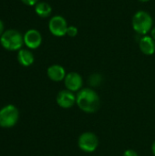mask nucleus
Returning a JSON list of instances; mask_svg holds the SVG:
<instances>
[{
	"label": "nucleus",
	"mask_w": 155,
	"mask_h": 156,
	"mask_svg": "<svg viewBox=\"0 0 155 156\" xmlns=\"http://www.w3.org/2000/svg\"><path fill=\"white\" fill-rule=\"evenodd\" d=\"M77 106L86 113H94L100 107V98L91 88L81 89L76 95Z\"/></svg>",
	"instance_id": "obj_1"
},
{
	"label": "nucleus",
	"mask_w": 155,
	"mask_h": 156,
	"mask_svg": "<svg viewBox=\"0 0 155 156\" xmlns=\"http://www.w3.org/2000/svg\"><path fill=\"white\" fill-rule=\"evenodd\" d=\"M133 30L140 36H146L153 27V19L149 12L145 10L137 11L132 20Z\"/></svg>",
	"instance_id": "obj_2"
},
{
	"label": "nucleus",
	"mask_w": 155,
	"mask_h": 156,
	"mask_svg": "<svg viewBox=\"0 0 155 156\" xmlns=\"http://www.w3.org/2000/svg\"><path fill=\"white\" fill-rule=\"evenodd\" d=\"M2 47L9 51L20 50L24 45V35L16 29H7L0 37Z\"/></svg>",
	"instance_id": "obj_3"
},
{
	"label": "nucleus",
	"mask_w": 155,
	"mask_h": 156,
	"mask_svg": "<svg viewBox=\"0 0 155 156\" xmlns=\"http://www.w3.org/2000/svg\"><path fill=\"white\" fill-rule=\"evenodd\" d=\"M19 119L18 109L12 104H8L0 110V127L1 128H12L14 127Z\"/></svg>",
	"instance_id": "obj_4"
},
{
	"label": "nucleus",
	"mask_w": 155,
	"mask_h": 156,
	"mask_svg": "<svg viewBox=\"0 0 155 156\" xmlns=\"http://www.w3.org/2000/svg\"><path fill=\"white\" fill-rule=\"evenodd\" d=\"M78 146L84 153H93L99 146V138L94 133L85 132L79 136Z\"/></svg>",
	"instance_id": "obj_5"
},
{
	"label": "nucleus",
	"mask_w": 155,
	"mask_h": 156,
	"mask_svg": "<svg viewBox=\"0 0 155 156\" xmlns=\"http://www.w3.org/2000/svg\"><path fill=\"white\" fill-rule=\"evenodd\" d=\"M69 25L65 17L62 16H54L48 21V29L49 32L58 37H61L67 35Z\"/></svg>",
	"instance_id": "obj_6"
},
{
	"label": "nucleus",
	"mask_w": 155,
	"mask_h": 156,
	"mask_svg": "<svg viewBox=\"0 0 155 156\" xmlns=\"http://www.w3.org/2000/svg\"><path fill=\"white\" fill-rule=\"evenodd\" d=\"M64 85L67 90L72 92H79L83 85V79L78 72H69L64 79Z\"/></svg>",
	"instance_id": "obj_7"
},
{
	"label": "nucleus",
	"mask_w": 155,
	"mask_h": 156,
	"mask_svg": "<svg viewBox=\"0 0 155 156\" xmlns=\"http://www.w3.org/2000/svg\"><path fill=\"white\" fill-rule=\"evenodd\" d=\"M41 43L42 35L38 30L31 28L24 34V44L28 49H36L40 47Z\"/></svg>",
	"instance_id": "obj_8"
},
{
	"label": "nucleus",
	"mask_w": 155,
	"mask_h": 156,
	"mask_svg": "<svg viewBox=\"0 0 155 156\" xmlns=\"http://www.w3.org/2000/svg\"><path fill=\"white\" fill-rule=\"evenodd\" d=\"M56 101L60 108L70 109L76 104V95L67 89L62 90L58 93Z\"/></svg>",
	"instance_id": "obj_9"
},
{
	"label": "nucleus",
	"mask_w": 155,
	"mask_h": 156,
	"mask_svg": "<svg viewBox=\"0 0 155 156\" xmlns=\"http://www.w3.org/2000/svg\"><path fill=\"white\" fill-rule=\"evenodd\" d=\"M140 50L146 56H152L155 53V40L151 36H143L139 40Z\"/></svg>",
	"instance_id": "obj_10"
},
{
	"label": "nucleus",
	"mask_w": 155,
	"mask_h": 156,
	"mask_svg": "<svg viewBox=\"0 0 155 156\" xmlns=\"http://www.w3.org/2000/svg\"><path fill=\"white\" fill-rule=\"evenodd\" d=\"M47 75L52 81L59 82V81L64 80L67 73H66L65 69L61 65L54 64V65H51L48 68Z\"/></svg>",
	"instance_id": "obj_11"
},
{
	"label": "nucleus",
	"mask_w": 155,
	"mask_h": 156,
	"mask_svg": "<svg viewBox=\"0 0 155 156\" xmlns=\"http://www.w3.org/2000/svg\"><path fill=\"white\" fill-rule=\"evenodd\" d=\"M35 58L33 53L26 48H21L17 52V61L23 67H29L34 63Z\"/></svg>",
	"instance_id": "obj_12"
},
{
	"label": "nucleus",
	"mask_w": 155,
	"mask_h": 156,
	"mask_svg": "<svg viewBox=\"0 0 155 156\" xmlns=\"http://www.w3.org/2000/svg\"><path fill=\"white\" fill-rule=\"evenodd\" d=\"M35 12L38 16L46 18V17H48L51 15L52 7L47 2H38L35 5Z\"/></svg>",
	"instance_id": "obj_13"
},
{
	"label": "nucleus",
	"mask_w": 155,
	"mask_h": 156,
	"mask_svg": "<svg viewBox=\"0 0 155 156\" xmlns=\"http://www.w3.org/2000/svg\"><path fill=\"white\" fill-rule=\"evenodd\" d=\"M102 76L99 73H93L90 76L89 78V83L90 84V86L92 87H98L101 84L102 82Z\"/></svg>",
	"instance_id": "obj_14"
},
{
	"label": "nucleus",
	"mask_w": 155,
	"mask_h": 156,
	"mask_svg": "<svg viewBox=\"0 0 155 156\" xmlns=\"http://www.w3.org/2000/svg\"><path fill=\"white\" fill-rule=\"evenodd\" d=\"M79 33L78 27L75 26H69L68 30H67V35L70 37H75Z\"/></svg>",
	"instance_id": "obj_15"
},
{
	"label": "nucleus",
	"mask_w": 155,
	"mask_h": 156,
	"mask_svg": "<svg viewBox=\"0 0 155 156\" xmlns=\"http://www.w3.org/2000/svg\"><path fill=\"white\" fill-rule=\"evenodd\" d=\"M123 156H139V154L133 149H128L123 153Z\"/></svg>",
	"instance_id": "obj_16"
},
{
	"label": "nucleus",
	"mask_w": 155,
	"mask_h": 156,
	"mask_svg": "<svg viewBox=\"0 0 155 156\" xmlns=\"http://www.w3.org/2000/svg\"><path fill=\"white\" fill-rule=\"evenodd\" d=\"M23 4L29 5V6H35L39 1L38 0H21Z\"/></svg>",
	"instance_id": "obj_17"
},
{
	"label": "nucleus",
	"mask_w": 155,
	"mask_h": 156,
	"mask_svg": "<svg viewBox=\"0 0 155 156\" xmlns=\"http://www.w3.org/2000/svg\"><path fill=\"white\" fill-rule=\"evenodd\" d=\"M5 32V25L3 23V21L0 19V37L2 36V34Z\"/></svg>",
	"instance_id": "obj_18"
},
{
	"label": "nucleus",
	"mask_w": 155,
	"mask_h": 156,
	"mask_svg": "<svg viewBox=\"0 0 155 156\" xmlns=\"http://www.w3.org/2000/svg\"><path fill=\"white\" fill-rule=\"evenodd\" d=\"M151 37L155 40V27H153V29H152V31H151Z\"/></svg>",
	"instance_id": "obj_19"
},
{
	"label": "nucleus",
	"mask_w": 155,
	"mask_h": 156,
	"mask_svg": "<svg viewBox=\"0 0 155 156\" xmlns=\"http://www.w3.org/2000/svg\"><path fill=\"white\" fill-rule=\"evenodd\" d=\"M152 153L155 156V141L153 143V144H152Z\"/></svg>",
	"instance_id": "obj_20"
},
{
	"label": "nucleus",
	"mask_w": 155,
	"mask_h": 156,
	"mask_svg": "<svg viewBox=\"0 0 155 156\" xmlns=\"http://www.w3.org/2000/svg\"><path fill=\"white\" fill-rule=\"evenodd\" d=\"M138 1H140V2H142V3H146V2H149V1H151V0H138Z\"/></svg>",
	"instance_id": "obj_21"
}]
</instances>
